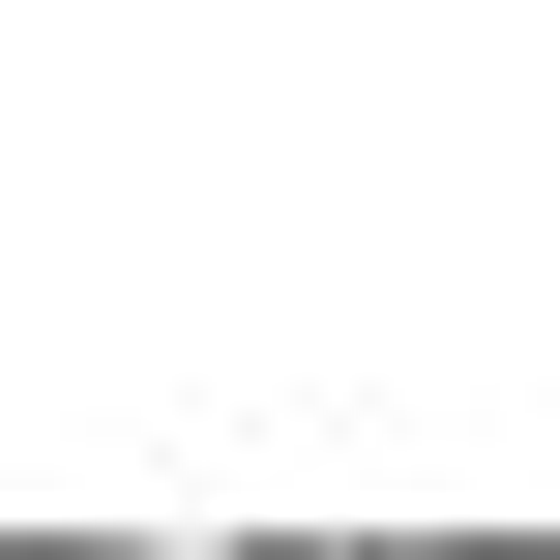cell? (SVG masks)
I'll list each match as a JSON object with an SVG mask.
<instances>
[{"label": "cell", "mask_w": 560, "mask_h": 560, "mask_svg": "<svg viewBox=\"0 0 560 560\" xmlns=\"http://www.w3.org/2000/svg\"><path fill=\"white\" fill-rule=\"evenodd\" d=\"M0 560H236V532H0Z\"/></svg>", "instance_id": "obj_1"}, {"label": "cell", "mask_w": 560, "mask_h": 560, "mask_svg": "<svg viewBox=\"0 0 560 560\" xmlns=\"http://www.w3.org/2000/svg\"><path fill=\"white\" fill-rule=\"evenodd\" d=\"M413 560H560V532H413Z\"/></svg>", "instance_id": "obj_2"}]
</instances>
